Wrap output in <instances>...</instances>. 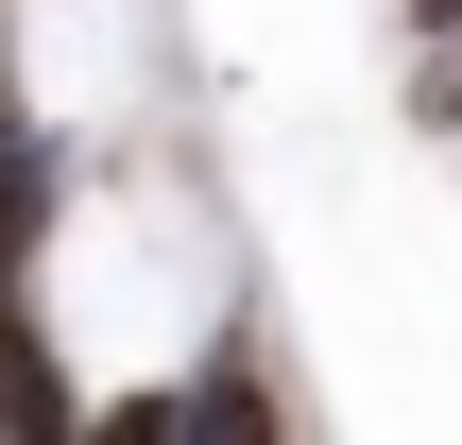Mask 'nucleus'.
<instances>
[{
  "label": "nucleus",
  "instance_id": "1",
  "mask_svg": "<svg viewBox=\"0 0 462 445\" xmlns=\"http://www.w3.org/2000/svg\"><path fill=\"white\" fill-rule=\"evenodd\" d=\"M0 429H103V412H86V377H69V360H51V326H34V292H0Z\"/></svg>",
  "mask_w": 462,
  "mask_h": 445
},
{
  "label": "nucleus",
  "instance_id": "2",
  "mask_svg": "<svg viewBox=\"0 0 462 445\" xmlns=\"http://www.w3.org/2000/svg\"><path fill=\"white\" fill-rule=\"evenodd\" d=\"M394 17H411V34H429V51H462V0H394Z\"/></svg>",
  "mask_w": 462,
  "mask_h": 445
}]
</instances>
